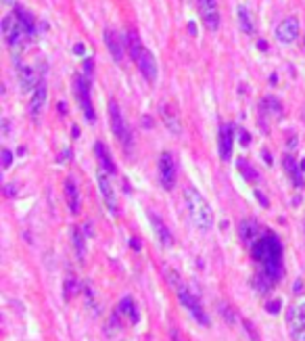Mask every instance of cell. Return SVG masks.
Returning <instances> with one entry per match:
<instances>
[{
  "label": "cell",
  "mask_w": 305,
  "mask_h": 341,
  "mask_svg": "<svg viewBox=\"0 0 305 341\" xmlns=\"http://www.w3.org/2000/svg\"><path fill=\"white\" fill-rule=\"evenodd\" d=\"M2 34H4L6 44L13 46V49H17V46L21 44L25 29H23V25L19 23V19L15 17V13H13V15H6V17L2 19Z\"/></svg>",
  "instance_id": "cell-8"
},
{
  "label": "cell",
  "mask_w": 305,
  "mask_h": 341,
  "mask_svg": "<svg viewBox=\"0 0 305 341\" xmlns=\"http://www.w3.org/2000/svg\"><path fill=\"white\" fill-rule=\"evenodd\" d=\"M84 65H86V73L90 75V73H92V59H86V63H84Z\"/></svg>",
  "instance_id": "cell-34"
},
{
  "label": "cell",
  "mask_w": 305,
  "mask_h": 341,
  "mask_svg": "<svg viewBox=\"0 0 305 341\" xmlns=\"http://www.w3.org/2000/svg\"><path fill=\"white\" fill-rule=\"evenodd\" d=\"M171 339H174V341H184L182 337L178 335V331H171Z\"/></svg>",
  "instance_id": "cell-35"
},
{
  "label": "cell",
  "mask_w": 305,
  "mask_h": 341,
  "mask_svg": "<svg viewBox=\"0 0 305 341\" xmlns=\"http://www.w3.org/2000/svg\"><path fill=\"white\" fill-rule=\"evenodd\" d=\"M184 201H186V207H188V216L192 224L197 226L199 230L207 232L213 228V209L207 203V199L201 195L197 189L188 187L184 191Z\"/></svg>",
  "instance_id": "cell-2"
},
{
  "label": "cell",
  "mask_w": 305,
  "mask_h": 341,
  "mask_svg": "<svg viewBox=\"0 0 305 341\" xmlns=\"http://www.w3.org/2000/svg\"><path fill=\"white\" fill-rule=\"evenodd\" d=\"M238 168L242 170V172H245V178H247V180H257V172H255V170L251 168V170H249L247 168V164H245V161H242V159H238Z\"/></svg>",
  "instance_id": "cell-28"
},
{
  "label": "cell",
  "mask_w": 305,
  "mask_h": 341,
  "mask_svg": "<svg viewBox=\"0 0 305 341\" xmlns=\"http://www.w3.org/2000/svg\"><path fill=\"white\" fill-rule=\"evenodd\" d=\"M98 189L100 193H103V199H105V203L109 207V212L111 214H117V201H115V193H113V187H111V182H109V176L103 168H98Z\"/></svg>",
  "instance_id": "cell-12"
},
{
  "label": "cell",
  "mask_w": 305,
  "mask_h": 341,
  "mask_svg": "<svg viewBox=\"0 0 305 341\" xmlns=\"http://www.w3.org/2000/svg\"><path fill=\"white\" fill-rule=\"evenodd\" d=\"M299 341H305V333H303V335H301V337H299Z\"/></svg>",
  "instance_id": "cell-39"
},
{
  "label": "cell",
  "mask_w": 305,
  "mask_h": 341,
  "mask_svg": "<svg viewBox=\"0 0 305 341\" xmlns=\"http://www.w3.org/2000/svg\"><path fill=\"white\" fill-rule=\"evenodd\" d=\"M75 293V283H73V278H67L65 281V297L69 299Z\"/></svg>",
  "instance_id": "cell-29"
},
{
  "label": "cell",
  "mask_w": 305,
  "mask_h": 341,
  "mask_svg": "<svg viewBox=\"0 0 305 341\" xmlns=\"http://www.w3.org/2000/svg\"><path fill=\"white\" fill-rule=\"evenodd\" d=\"M15 17L19 19V23L23 25V29H25V34H27V36H34V34H36V23H34V17H32V15H29L25 9L17 6V9H15Z\"/></svg>",
  "instance_id": "cell-23"
},
{
  "label": "cell",
  "mask_w": 305,
  "mask_h": 341,
  "mask_svg": "<svg viewBox=\"0 0 305 341\" xmlns=\"http://www.w3.org/2000/svg\"><path fill=\"white\" fill-rule=\"evenodd\" d=\"M178 299H180V304L184 306V310H188V314H190L192 318L197 320L199 324H203V327H209L211 320H209L207 312H205V310H203V306L199 304V299L194 297L188 289H184V287H180V289H178Z\"/></svg>",
  "instance_id": "cell-5"
},
{
  "label": "cell",
  "mask_w": 305,
  "mask_h": 341,
  "mask_svg": "<svg viewBox=\"0 0 305 341\" xmlns=\"http://www.w3.org/2000/svg\"><path fill=\"white\" fill-rule=\"evenodd\" d=\"M71 237H73V247H75L77 260L84 262V258H86V239H84V230H82L80 226H73Z\"/></svg>",
  "instance_id": "cell-24"
},
{
  "label": "cell",
  "mask_w": 305,
  "mask_h": 341,
  "mask_svg": "<svg viewBox=\"0 0 305 341\" xmlns=\"http://www.w3.org/2000/svg\"><path fill=\"white\" fill-rule=\"evenodd\" d=\"M301 168H303V170H305V159H303V164H301Z\"/></svg>",
  "instance_id": "cell-40"
},
{
  "label": "cell",
  "mask_w": 305,
  "mask_h": 341,
  "mask_svg": "<svg viewBox=\"0 0 305 341\" xmlns=\"http://www.w3.org/2000/svg\"><path fill=\"white\" fill-rule=\"evenodd\" d=\"M297 36H299V21H297L295 17L284 19V21L276 27V38H278V42H282V44L295 42Z\"/></svg>",
  "instance_id": "cell-11"
},
{
  "label": "cell",
  "mask_w": 305,
  "mask_h": 341,
  "mask_svg": "<svg viewBox=\"0 0 305 341\" xmlns=\"http://www.w3.org/2000/svg\"><path fill=\"white\" fill-rule=\"evenodd\" d=\"M161 120H163L165 128H167L174 136L182 134V122H180V115H178L176 107L171 105V103H163V105H161Z\"/></svg>",
  "instance_id": "cell-10"
},
{
  "label": "cell",
  "mask_w": 305,
  "mask_h": 341,
  "mask_svg": "<svg viewBox=\"0 0 305 341\" xmlns=\"http://www.w3.org/2000/svg\"><path fill=\"white\" fill-rule=\"evenodd\" d=\"M44 103H46V86L44 84H38V88L34 90V97H32V100H29V113L36 118V115L42 111Z\"/></svg>",
  "instance_id": "cell-22"
},
{
  "label": "cell",
  "mask_w": 305,
  "mask_h": 341,
  "mask_svg": "<svg viewBox=\"0 0 305 341\" xmlns=\"http://www.w3.org/2000/svg\"><path fill=\"white\" fill-rule=\"evenodd\" d=\"M126 42H128L130 57L134 59V63L138 65L140 72H142V75L153 84L155 80H157V61H155V57L151 55V50L142 46V42H140V36L136 32H128Z\"/></svg>",
  "instance_id": "cell-3"
},
{
  "label": "cell",
  "mask_w": 305,
  "mask_h": 341,
  "mask_svg": "<svg viewBox=\"0 0 305 341\" xmlns=\"http://www.w3.org/2000/svg\"><path fill=\"white\" fill-rule=\"evenodd\" d=\"M94 153H96V157H98V168H103L107 174H115L117 172V168L113 166V161H111V155H109L107 151V146L103 143H96L94 145Z\"/></svg>",
  "instance_id": "cell-20"
},
{
  "label": "cell",
  "mask_w": 305,
  "mask_h": 341,
  "mask_svg": "<svg viewBox=\"0 0 305 341\" xmlns=\"http://www.w3.org/2000/svg\"><path fill=\"white\" fill-rule=\"evenodd\" d=\"M109 120H111V130H113L115 138L123 145V149L130 151V146H132V132H130L126 120H123L119 105H117L115 100H109Z\"/></svg>",
  "instance_id": "cell-4"
},
{
  "label": "cell",
  "mask_w": 305,
  "mask_h": 341,
  "mask_svg": "<svg viewBox=\"0 0 305 341\" xmlns=\"http://www.w3.org/2000/svg\"><path fill=\"white\" fill-rule=\"evenodd\" d=\"M117 312L119 314H130V320L132 322H138V312H136V304L132 297H123L117 306Z\"/></svg>",
  "instance_id": "cell-25"
},
{
  "label": "cell",
  "mask_w": 305,
  "mask_h": 341,
  "mask_svg": "<svg viewBox=\"0 0 305 341\" xmlns=\"http://www.w3.org/2000/svg\"><path fill=\"white\" fill-rule=\"evenodd\" d=\"M288 324H291V331L295 337H301L305 331V301L299 306H295L288 310Z\"/></svg>",
  "instance_id": "cell-14"
},
{
  "label": "cell",
  "mask_w": 305,
  "mask_h": 341,
  "mask_svg": "<svg viewBox=\"0 0 305 341\" xmlns=\"http://www.w3.org/2000/svg\"><path fill=\"white\" fill-rule=\"evenodd\" d=\"M238 19H240V27H242V32H245V34H253L255 32L251 15H249V11L245 9V6H238Z\"/></svg>",
  "instance_id": "cell-26"
},
{
  "label": "cell",
  "mask_w": 305,
  "mask_h": 341,
  "mask_svg": "<svg viewBox=\"0 0 305 341\" xmlns=\"http://www.w3.org/2000/svg\"><path fill=\"white\" fill-rule=\"evenodd\" d=\"M63 189H65V201H67L69 212L77 214V212H80V191H77V184H75L73 178H67L65 184H63Z\"/></svg>",
  "instance_id": "cell-15"
},
{
  "label": "cell",
  "mask_w": 305,
  "mask_h": 341,
  "mask_svg": "<svg viewBox=\"0 0 305 341\" xmlns=\"http://www.w3.org/2000/svg\"><path fill=\"white\" fill-rule=\"evenodd\" d=\"M261 228H259V224H257L255 220H242L240 222V237H242V241L251 245L257 237L261 235Z\"/></svg>",
  "instance_id": "cell-19"
},
{
  "label": "cell",
  "mask_w": 305,
  "mask_h": 341,
  "mask_svg": "<svg viewBox=\"0 0 305 341\" xmlns=\"http://www.w3.org/2000/svg\"><path fill=\"white\" fill-rule=\"evenodd\" d=\"M251 247V260L257 266V274L253 285L257 291H270L274 285L280 281L284 272L282 266V243L276 237V232L263 230L255 241L249 245Z\"/></svg>",
  "instance_id": "cell-1"
},
{
  "label": "cell",
  "mask_w": 305,
  "mask_h": 341,
  "mask_svg": "<svg viewBox=\"0 0 305 341\" xmlns=\"http://www.w3.org/2000/svg\"><path fill=\"white\" fill-rule=\"evenodd\" d=\"M148 220H151V226L155 230V235H157L159 243L163 247H171L174 245V235H171V230L165 226V222H163L161 218L155 212H148Z\"/></svg>",
  "instance_id": "cell-13"
},
{
  "label": "cell",
  "mask_w": 305,
  "mask_h": 341,
  "mask_svg": "<svg viewBox=\"0 0 305 341\" xmlns=\"http://www.w3.org/2000/svg\"><path fill=\"white\" fill-rule=\"evenodd\" d=\"M11 164H13V155H11V151H9V149H2V168H4V170L11 168Z\"/></svg>",
  "instance_id": "cell-30"
},
{
  "label": "cell",
  "mask_w": 305,
  "mask_h": 341,
  "mask_svg": "<svg viewBox=\"0 0 305 341\" xmlns=\"http://www.w3.org/2000/svg\"><path fill=\"white\" fill-rule=\"evenodd\" d=\"M282 166H284L286 172L293 176V184H295V187H297V189H303L305 180H303V174H301V166H297V164H295V159L291 157V155H284Z\"/></svg>",
  "instance_id": "cell-21"
},
{
  "label": "cell",
  "mask_w": 305,
  "mask_h": 341,
  "mask_svg": "<svg viewBox=\"0 0 305 341\" xmlns=\"http://www.w3.org/2000/svg\"><path fill=\"white\" fill-rule=\"evenodd\" d=\"M105 42L109 46V52H111L113 61L121 63V59H123V44L119 40V36H117V32H113V29H107V32H105Z\"/></svg>",
  "instance_id": "cell-18"
},
{
  "label": "cell",
  "mask_w": 305,
  "mask_h": 341,
  "mask_svg": "<svg viewBox=\"0 0 305 341\" xmlns=\"http://www.w3.org/2000/svg\"><path fill=\"white\" fill-rule=\"evenodd\" d=\"M159 180L161 187L165 191H171L176 187V161L171 157V153H161L159 157Z\"/></svg>",
  "instance_id": "cell-6"
},
{
  "label": "cell",
  "mask_w": 305,
  "mask_h": 341,
  "mask_svg": "<svg viewBox=\"0 0 305 341\" xmlns=\"http://www.w3.org/2000/svg\"><path fill=\"white\" fill-rule=\"evenodd\" d=\"M188 29H190V34H192V36L197 34V25H194V23H188Z\"/></svg>",
  "instance_id": "cell-38"
},
{
  "label": "cell",
  "mask_w": 305,
  "mask_h": 341,
  "mask_svg": "<svg viewBox=\"0 0 305 341\" xmlns=\"http://www.w3.org/2000/svg\"><path fill=\"white\" fill-rule=\"evenodd\" d=\"M217 141H220V155L224 161L230 159L232 155V143H234V136H232V128L228 123H224L220 128V136H217Z\"/></svg>",
  "instance_id": "cell-16"
},
{
  "label": "cell",
  "mask_w": 305,
  "mask_h": 341,
  "mask_svg": "<svg viewBox=\"0 0 305 341\" xmlns=\"http://www.w3.org/2000/svg\"><path fill=\"white\" fill-rule=\"evenodd\" d=\"M240 143H242V145H249V136H247L245 132H242V134H240Z\"/></svg>",
  "instance_id": "cell-36"
},
{
  "label": "cell",
  "mask_w": 305,
  "mask_h": 341,
  "mask_svg": "<svg viewBox=\"0 0 305 341\" xmlns=\"http://www.w3.org/2000/svg\"><path fill=\"white\" fill-rule=\"evenodd\" d=\"M130 247H132V249H136V251H140V239H130Z\"/></svg>",
  "instance_id": "cell-32"
},
{
  "label": "cell",
  "mask_w": 305,
  "mask_h": 341,
  "mask_svg": "<svg viewBox=\"0 0 305 341\" xmlns=\"http://www.w3.org/2000/svg\"><path fill=\"white\" fill-rule=\"evenodd\" d=\"M217 308H220V314L224 316L226 320H228L230 324H234V322H238V314L234 312V310L226 304V301H220V304H217Z\"/></svg>",
  "instance_id": "cell-27"
},
{
  "label": "cell",
  "mask_w": 305,
  "mask_h": 341,
  "mask_svg": "<svg viewBox=\"0 0 305 341\" xmlns=\"http://www.w3.org/2000/svg\"><path fill=\"white\" fill-rule=\"evenodd\" d=\"M255 195H257V199H259V201H261V205H268V201H265V199L261 197V193H259V191H257V193H255Z\"/></svg>",
  "instance_id": "cell-37"
},
{
  "label": "cell",
  "mask_w": 305,
  "mask_h": 341,
  "mask_svg": "<svg viewBox=\"0 0 305 341\" xmlns=\"http://www.w3.org/2000/svg\"><path fill=\"white\" fill-rule=\"evenodd\" d=\"M73 52H75V55H84V52H86V46H84V44H75Z\"/></svg>",
  "instance_id": "cell-33"
},
{
  "label": "cell",
  "mask_w": 305,
  "mask_h": 341,
  "mask_svg": "<svg viewBox=\"0 0 305 341\" xmlns=\"http://www.w3.org/2000/svg\"><path fill=\"white\" fill-rule=\"evenodd\" d=\"M4 2H13V0H4Z\"/></svg>",
  "instance_id": "cell-41"
},
{
  "label": "cell",
  "mask_w": 305,
  "mask_h": 341,
  "mask_svg": "<svg viewBox=\"0 0 305 341\" xmlns=\"http://www.w3.org/2000/svg\"><path fill=\"white\" fill-rule=\"evenodd\" d=\"M201 19L205 23L209 32H217L220 27V9H217V0H197Z\"/></svg>",
  "instance_id": "cell-7"
},
{
  "label": "cell",
  "mask_w": 305,
  "mask_h": 341,
  "mask_svg": "<svg viewBox=\"0 0 305 341\" xmlns=\"http://www.w3.org/2000/svg\"><path fill=\"white\" fill-rule=\"evenodd\" d=\"M19 82H21V90L23 92H29V90H36L38 86V73L34 67L29 65H19Z\"/></svg>",
  "instance_id": "cell-17"
},
{
  "label": "cell",
  "mask_w": 305,
  "mask_h": 341,
  "mask_svg": "<svg viewBox=\"0 0 305 341\" xmlns=\"http://www.w3.org/2000/svg\"><path fill=\"white\" fill-rule=\"evenodd\" d=\"M75 90H77V98H80V105L84 109V115L88 122H94V107H92L90 100V82L86 75H77L75 77Z\"/></svg>",
  "instance_id": "cell-9"
},
{
  "label": "cell",
  "mask_w": 305,
  "mask_h": 341,
  "mask_svg": "<svg viewBox=\"0 0 305 341\" xmlns=\"http://www.w3.org/2000/svg\"><path fill=\"white\" fill-rule=\"evenodd\" d=\"M278 310H280V299H274L268 304V312L270 314H278Z\"/></svg>",
  "instance_id": "cell-31"
}]
</instances>
